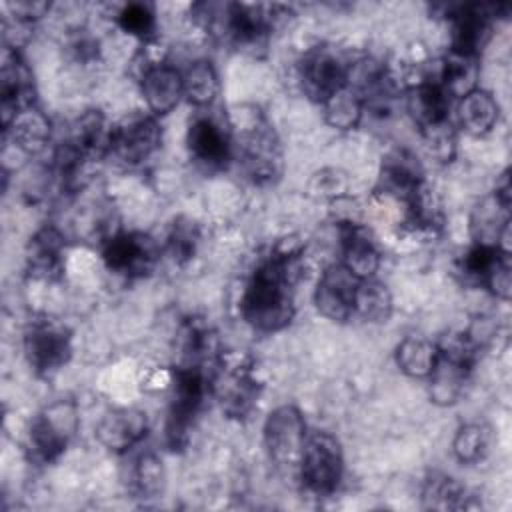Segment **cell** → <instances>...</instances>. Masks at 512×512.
<instances>
[{
  "label": "cell",
  "mask_w": 512,
  "mask_h": 512,
  "mask_svg": "<svg viewBox=\"0 0 512 512\" xmlns=\"http://www.w3.org/2000/svg\"><path fill=\"white\" fill-rule=\"evenodd\" d=\"M118 26L132 36L138 38H150L152 32L156 30V16L150 4L144 2H130L126 4L118 16H116Z\"/></svg>",
  "instance_id": "cell-37"
},
{
  "label": "cell",
  "mask_w": 512,
  "mask_h": 512,
  "mask_svg": "<svg viewBox=\"0 0 512 512\" xmlns=\"http://www.w3.org/2000/svg\"><path fill=\"white\" fill-rule=\"evenodd\" d=\"M302 244L282 238L254 268L240 296V314L258 332H278L294 316V286L300 278Z\"/></svg>",
  "instance_id": "cell-1"
},
{
  "label": "cell",
  "mask_w": 512,
  "mask_h": 512,
  "mask_svg": "<svg viewBox=\"0 0 512 512\" xmlns=\"http://www.w3.org/2000/svg\"><path fill=\"white\" fill-rule=\"evenodd\" d=\"M10 12L18 22H36L50 10L48 2H32V0H18L8 4Z\"/></svg>",
  "instance_id": "cell-41"
},
{
  "label": "cell",
  "mask_w": 512,
  "mask_h": 512,
  "mask_svg": "<svg viewBox=\"0 0 512 512\" xmlns=\"http://www.w3.org/2000/svg\"><path fill=\"white\" fill-rule=\"evenodd\" d=\"M134 490L140 498H156L164 490V466L154 452H144L134 464Z\"/></svg>",
  "instance_id": "cell-35"
},
{
  "label": "cell",
  "mask_w": 512,
  "mask_h": 512,
  "mask_svg": "<svg viewBox=\"0 0 512 512\" xmlns=\"http://www.w3.org/2000/svg\"><path fill=\"white\" fill-rule=\"evenodd\" d=\"M146 432V412L138 408H116L100 418L94 436L106 450L122 454L136 446L146 436Z\"/></svg>",
  "instance_id": "cell-16"
},
{
  "label": "cell",
  "mask_w": 512,
  "mask_h": 512,
  "mask_svg": "<svg viewBox=\"0 0 512 512\" xmlns=\"http://www.w3.org/2000/svg\"><path fill=\"white\" fill-rule=\"evenodd\" d=\"M182 82H184V96L194 106L212 104L220 88L218 72L210 60L192 62L182 74Z\"/></svg>",
  "instance_id": "cell-32"
},
{
  "label": "cell",
  "mask_w": 512,
  "mask_h": 512,
  "mask_svg": "<svg viewBox=\"0 0 512 512\" xmlns=\"http://www.w3.org/2000/svg\"><path fill=\"white\" fill-rule=\"evenodd\" d=\"M276 6L264 4H228L224 8L226 36L238 46L258 44L274 22Z\"/></svg>",
  "instance_id": "cell-20"
},
{
  "label": "cell",
  "mask_w": 512,
  "mask_h": 512,
  "mask_svg": "<svg viewBox=\"0 0 512 512\" xmlns=\"http://www.w3.org/2000/svg\"><path fill=\"white\" fill-rule=\"evenodd\" d=\"M162 142V130L156 116L150 114H128L120 122L112 124L110 154L120 162L136 166L148 160Z\"/></svg>",
  "instance_id": "cell-9"
},
{
  "label": "cell",
  "mask_w": 512,
  "mask_h": 512,
  "mask_svg": "<svg viewBox=\"0 0 512 512\" xmlns=\"http://www.w3.org/2000/svg\"><path fill=\"white\" fill-rule=\"evenodd\" d=\"M458 124L472 136H484L498 120L500 108L494 96L482 88H474L458 100Z\"/></svg>",
  "instance_id": "cell-24"
},
{
  "label": "cell",
  "mask_w": 512,
  "mask_h": 512,
  "mask_svg": "<svg viewBox=\"0 0 512 512\" xmlns=\"http://www.w3.org/2000/svg\"><path fill=\"white\" fill-rule=\"evenodd\" d=\"M360 280L342 264H330L318 278L314 304L318 312L332 322H346L354 316V298Z\"/></svg>",
  "instance_id": "cell-13"
},
{
  "label": "cell",
  "mask_w": 512,
  "mask_h": 512,
  "mask_svg": "<svg viewBox=\"0 0 512 512\" xmlns=\"http://www.w3.org/2000/svg\"><path fill=\"white\" fill-rule=\"evenodd\" d=\"M484 286L500 300L508 302L510 294H512V266H510V254H504L496 266L492 268V272L488 274V278L484 280Z\"/></svg>",
  "instance_id": "cell-40"
},
{
  "label": "cell",
  "mask_w": 512,
  "mask_h": 512,
  "mask_svg": "<svg viewBox=\"0 0 512 512\" xmlns=\"http://www.w3.org/2000/svg\"><path fill=\"white\" fill-rule=\"evenodd\" d=\"M228 128L240 150L248 176L258 184H270L282 174V148L270 122L256 106H238L230 114Z\"/></svg>",
  "instance_id": "cell-2"
},
{
  "label": "cell",
  "mask_w": 512,
  "mask_h": 512,
  "mask_svg": "<svg viewBox=\"0 0 512 512\" xmlns=\"http://www.w3.org/2000/svg\"><path fill=\"white\" fill-rule=\"evenodd\" d=\"M438 344L422 336H406L396 346L398 368L412 378H428L438 362Z\"/></svg>",
  "instance_id": "cell-27"
},
{
  "label": "cell",
  "mask_w": 512,
  "mask_h": 512,
  "mask_svg": "<svg viewBox=\"0 0 512 512\" xmlns=\"http://www.w3.org/2000/svg\"><path fill=\"white\" fill-rule=\"evenodd\" d=\"M466 488L452 476L442 472H432L422 486L424 508L432 510H460L468 508Z\"/></svg>",
  "instance_id": "cell-28"
},
{
  "label": "cell",
  "mask_w": 512,
  "mask_h": 512,
  "mask_svg": "<svg viewBox=\"0 0 512 512\" xmlns=\"http://www.w3.org/2000/svg\"><path fill=\"white\" fill-rule=\"evenodd\" d=\"M450 102L452 98L436 80V76L412 82L406 92L408 114L420 126V130L448 120Z\"/></svg>",
  "instance_id": "cell-21"
},
{
  "label": "cell",
  "mask_w": 512,
  "mask_h": 512,
  "mask_svg": "<svg viewBox=\"0 0 512 512\" xmlns=\"http://www.w3.org/2000/svg\"><path fill=\"white\" fill-rule=\"evenodd\" d=\"M488 450H490V430L478 422L460 426L452 440V452L464 464L480 462L488 454Z\"/></svg>",
  "instance_id": "cell-33"
},
{
  "label": "cell",
  "mask_w": 512,
  "mask_h": 512,
  "mask_svg": "<svg viewBox=\"0 0 512 512\" xmlns=\"http://www.w3.org/2000/svg\"><path fill=\"white\" fill-rule=\"evenodd\" d=\"M342 474L344 456L338 438L326 430L308 432L298 470L300 484L316 496H328L338 488Z\"/></svg>",
  "instance_id": "cell-5"
},
{
  "label": "cell",
  "mask_w": 512,
  "mask_h": 512,
  "mask_svg": "<svg viewBox=\"0 0 512 512\" xmlns=\"http://www.w3.org/2000/svg\"><path fill=\"white\" fill-rule=\"evenodd\" d=\"M424 142L428 152L440 160V162H450L456 154V132L450 124V120L438 122L434 126H428L422 130Z\"/></svg>",
  "instance_id": "cell-38"
},
{
  "label": "cell",
  "mask_w": 512,
  "mask_h": 512,
  "mask_svg": "<svg viewBox=\"0 0 512 512\" xmlns=\"http://www.w3.org/2000/svg\"><path fill=\"white\" fill-rule=\"evenodd\" d=\"M158 258V244L144 232H114L102 246L106 268L126 278H142L150 274Z\"/></svg>",
  "instance_id": "cell-8"
},
{
  "label": "cell",
  "mask_w": 512,
  "mask_h": 512,
  "mask_svg": "<svg viewBox=\"0 0 512 512\" xmlns=\"http://www.w3.org/2000/svg\"><path fill=\"white\" fill-rule=\"evenodd\" d=\"M340 238H342L340 240L342 264L358 280L374 278V274L380 266V254H378L370 234L354 222H344L340 226Z\"/></svg>",
  "instance_id": "cell-22"
},
{
  "label": "cell",
  "mask_w": 512,
  "mask_h": 512,
  "mask_svg": "<svg viewBox=\"0 0 512 512\" xmlns=\"http://www.w3.org/2000/svg\"><path fill=\"white\" fill-rule=\"evenodd\" d=\"M348 188V180L346 176L336 170V168H326V170H320L316 172L310 182H308V192L314 196V198H330V200H338L340 196H344Z\"/></svg>",
  "instance_id": "cell-39"
},
{
  "label": "cell",
  "mask_w": 512,
  "mask_h": 512,
  "mask_svg": "<svg viewBox=\"0 0 512 512\" xmlns=\"http://www.w3.org/2000/svg\"><path fill=\"white\" fill-rule=\"evenodd\" d=\"M12 134L14 144L26 154H38L50 140V120L36 106L16 114L10 126L4 130Z\"/></svg>",
  "instance_id": "cell-26"
},
{
  "label": "cell",
  "mask_w": 512,
  "mask_h": 512,
  "mask_svg": "<svg viewBox=\"0 0 512 512\" xmlns=\"http://www.w3.org/2000/svg\"><path fill=\"white\" fill-rule=\"evenodd\" d=\"M62 252H64V236L54 226L40 228L28 242L26 248V264L28 272L38 278H58L62 274Z\"/></svg>",
  "instance_id": "cell-23"
},
{
  "label": "cell",
  "mask_w": 512,
  "mask_h": 512,
  "mask_svg": "<svg viewBox=\"0 0 512 512\" xmlns=\"http://www.w3.org/2000/svg\"><path fill=\"white\" fill-rule=\"evenodd\" d=\"M478 58H466L452 54L440 64L436 80L442 84V88L448 92L450 98H462L470 90L476 88V76H478Z\"/></svg>",
  "instance_id": "cell-30"
},
{
  "label": "cell",
  "mask_w": 512,
  "mask_h": 512,
  "mask_svg": "<svg viewBox=\"0 0 512 512\" xmlns=\"http://www.w3.org/2000/svg\"><path fill=\"white\" fill-rule=\"evenodd\" d=\"M80 426L74 400H54L46 404L30 422L28 446L38 462H54L72 442Z\"/></svg>",
  "instance_id": "cell-4"
},
{
  "label": "cell",
  "mask_w": 512,
  "mask_h": 512,
  "mask_svg": "<svg viewBox=\"0 0 512 512\" xmlns=\"http://www.w3.org/2000/svg\"><path fill=\"white\" fill-rule=\"evenodd\" d=\"M214 368L204 364H178L172 374V400L164 424V438L170 450H182L188 444L190 428L212 394Z\"/></svg>",
  "instance_id": "cell-3"
},
{
  "label": "cell",
  "mask_w": 512,
  "mask_h": 512,
  "mask_svg": "<svg viewBox=\"0 0 512 512\" xmlns=\"http://www.w3.org/2000/svg\"><path fill=\"white\" fill-rule=\"evenodd\" d=\"M508 252L500 250L494 244H482L476 242L462 258L460 262V272L464 274L466 280H472L476 284H484V280L488 278V274L492 272V268L496 266V262Z\"/></svg>",
  "instance_id": "cell-36"
},
{
  "label": "cell",
  "mask_w": 512,
  "mask_h": 512,
  "mask_svg": "<svg viewBox=\"0 0 512 512\" xmlns=\"http://www.w3.org/2000/svg\"><path fill=\"white\" fill-rule=\"evenodd\" d=\"M190 156L208 170L224 168L232 156L230 128L222 126L210 116L196 118L186 134Z\"/></svg>",
  "instance_id": "cell-15"
},
{
  "label": "cell",
  "mask_w": 512,
  "mask_h": 512,
  "mask_svg": "<svg viewBox=\"0 0 512 512\" xmlns=\"http://www.w3.org/2000/svg\"><path fill=\"white\" fill-rule=\"evenodd\" d=\"M212 394L228 416H246L260 394V382L254 376L252 364L246 360L234 364L218 360L212 376Z\"/></svg>",
  "instance_id": "cell-10"
},
{
  "label": "cell",
  "mask_w": 512,
  "mask_h": 512,
  "mask_svg": "<svg viewBox=\"0 0 512 512\" xmlns=\"http://www.w3.org/2000/svg\"><path fill=\"white\" fill-rule=\"evenodd\" d=\"M354 314L366 322H386L392 314V294L388 286L376 278L360 280L354 298Z\"/></svg>",
  "instance_id": "cell-29"
},
{
  "label": "cell",
  "mask_w": 512,
  "mask_h": 512,
  "mask_svg": "<svg viewBox=\"0 0 512 512\" xmlns=\"http://www.w3.org/2000/svg\"><path fill=\"white\" fill-rule=\"evenodd\" d=\"M474 362H476L474 358H468L464 354L440 350L438 362H436L432 374L428 376L430 400L438 406H450V404L458 402V398L464 392V384L470 376Z\"/></svg>",
  "instance_id": "cell-19"
},
{
  "label": "cell",
  "mask_w": 512,
  "mask_h": 512,
  "mask_svg": "<svg viewBox=\"0 0 512 512\" xmlns=\"http://www.w3.org/2000/svg\"><path fill=\"white\" fill-rule=\"evenodd\" d=\"M34 106L32 74L16 50L6 48L2 56V78H0V110L4 130L16 118L18 112Z\"/></svg>",
  "instance_id": "cell-14"
},
{
  "label": "cell",
  "mask_w": 512,
  "mask_h": 512,
  "mask_svg": "<svg viewBox=\"0 0 512 512\" xmlns=\"http://www.w3.org/2000/svg\"><path fill=\"white\" fill-rule=\"evenodd\" d=\"M424 172L414 154L408 150H392L384 156L376 190L408 202L424 186Z\"/></svg>",
  "instance_id": "cell-18"
},
{
  "label": "cell",
  "mask_w": 512,
  "mask_h": 512,
  "mask_svg": "<svg viewBox=\"0 0 512 512\" xmlns=\"http://www.w3.org/2000/svg\"><path fill=\"white\" fill-rule=\"evenodd\" d=\"M306 434L304 416L296 406L284 404L268 414L264 422V446L268 458L284 476L298 480Z\"/></svg>",
  "instance_id": "cell-6"
},
{
  "label": "cell",
  "mask_w": 512,
  "mask_h": 512,
  "mask_svg": "<svg viewBox=\"0 0 512 512\" xmlns=\"http://www.w3.org/2000/svg\"><path fill=\"white\" fill-rule=\"evenodd\" d=\"M24 354L38 376H50L70 360L72 334L54 318H34L24 330Z\"/></svg>",
  "instance_id": "cell-7"
},
{
  "label": "cell",
  "mask_w": 512,
  "mask_h": 512,
  "mask_svg": "<svg viewBox=\"0 0 512 512\" xmlns=\"http://www.w3.org/2000/svg\"><path fill=\"white\" fill-rule=\"evenodd\" d=\"M324 120L336 130H352L360 124L364 114L362 96L348 84L334 92L324 104Z\"/></svg>",
  "instance_id": "cell-31"
},
{
  "label": "cell",
  "mask_w": 512,
  "mask_h": 512,
  "mask_svg": "<svg viewBox=\"0 0 512 512\" xmlns=\"http://www.w3.org/2000/svg\"><path fill=\"white\" fill-rule=\"evenodd\" d=\"M496 6L464 4L450 14V52L466 58H478L492 34V18Z\"/></svg>",
  "instance_id": "cell-12"
},
{
  "label": "cell",
  "mask_w": 512,
  "mask_h": 512,
  "mask_svg": "<svg viewBox=\"0 0 512 512\" xmlns=\"http://www.w3.org/2000/svg\"><path fill=\"white\" fill-rule=\"evenodd\" d=\"M350 62L332 48H312L300 62V84L308 98L324 104L348 84Z\"/></svg>",
  "instance_id": "cell-11"
},
{
  "label": "cell",
  "mask_w": 512,
  "mask_h": 512,
  "mask_svg": "<svg viewBox=\"0 0 512 512\" xmlns=\"http://www.w3.org/2000/svg\"><path fill=\"white\" fill-rule=\"evenodd\" d=\"M140 90L148 110L154 116H164L172 112L184 96L182 74L166 62H152L144 66L140 76Z\"/></svg>",
  "instance_id": "cell-17"
},
{
  "label": "cell",
  "mask_w": 512,
  "mask_h": 512,
  "mask_svg": "<svg viewBox=\"0 0 512 512\" xmlns=\"http://www.w3.org/2000/svg\"><path fill=\"white\" fill-rule=\"evenodd\" d=\"M112 126L100 110H86L72 128L70 144L76 146L88 160L100 158L110 152Z\"/></svg>",
  "instance_id": "cell-25"
},
{
  "label": "cell",
  "mask_w": 512,
  "mask_h": 512,
  "mask_svg": "<svg viewBox=\"0 0 512 512\" xmlns=\"http://www.w3.org/2000/svg\"><path fill=\"white\" fill-rule=\"evenodd\" d=\"M200 244L198 224L190 218H176L166 236V252L176 264H186L194 258Z\"/></svg>",
  "instance_id": "cell-34"
}]
</instances>
